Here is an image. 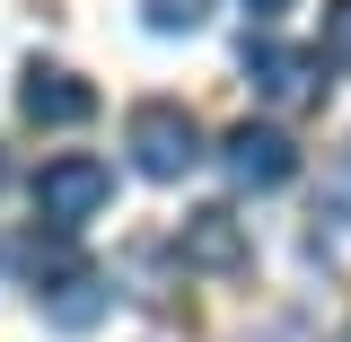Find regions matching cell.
Returning a JSON list of instances; mask_svg holds the SVG:
<instances>
[{
  "mask_svg": "<svg viewBox=\"0 0 351 342\" xmlns=\"http://www.w3.org/2000/svg\"><path fill=\"white\" fill-rule=\"evenodd\" d=\"M106 202H114V167L106 158L71 149V158H44L36 167V228H53V237H80Z\"/></svg>",
  "mask_w": 351,
  "mask_h": 342,
  "instance_id": "cell-1",
  "label": "cell"
},
{
  "mask_svg": "<svg viewBox=\"0 0 351 342\" xmlns=\"http://www.w3.org/2000/svg\"><path fill=\"white\" fill-rule=\"evenodd\" d=\"M123 149H132V167L149 175V184H176L184 167L211 158V149H202V123H193L184 106H167V97H149V106L123 114Z\"/></svg>",
  "mask_w": 351,
  "mask_h": 342,
  "instance_id": "cell-2",
  "label": "cell"
},
{
  "mask_svg": "<svg viewBox=\"0 0 351 342\" xmlns=\"http://www.w3.org/2000/svg\"><path fill=\"white\" fill-rule=\"evenodd\" d=\"M219 167H228L237 193H281V184L299 175V149H290L281 123H228L219 132Z\"/></svg>",
  "mask_w": 351,
  "mask_h": 342,
  "instance_id": "cell-3",
  "label": "cell"
},
{
  "mask_svg": "<svg viewBox=\"0 0 351 342\" xmlns=\"http://www.w3.org/2000/svg\"><path fill=\"white\" fill-rule=\"evenodd\" d=\"M246 88L290 114V106H316L325 97V62L299 53V44H281V36H246Z\"/></svg>",
  "mask_w": 351,
  "mask_h": 342,
  "instance_id": "cell-4",
  "label": "cell"
},
{
  "mask_svg": "<svg viewBox=\"0 0 351 342\" xmlns=\"http://www.w3.org/2000/svg\"><path fill=\"white\" fill-rule=\"evenodd\" d=\"M18 106H27V123L71 132V123H88V114H97V88H88V80H71L62 62H36V71L18 80Z\"/></svg>",
  "mask_w": 351,
  "mask_h": 342,
  "instance_id": "cell-5",
  "label": "cell"
},
{
  "mask_svg": "<svg viewBox=\"0 0 351 342\" xmlns=\"http://www.w3.org/2000/svg\"><path fill=\"white\" fill-rule=\"evenodd\" d=\"M176 255L193 263V272H237L246 263V228H237V211H184V228H176Z\"/></svg>",
  "mask_w": 351,
  "mask_h": 342,
  "instance_id": "cell-6",
  "label": "cell"
},
{
  "mask_svg": "<svg viewBox=\"0 0 351 342\" xmlns=\"http://www.w3.org/2000/svg\"><path fill=\"white\" fill-rule=\"evenodd\" d=\"M18 272L36 281V299H44V290H62V281H80L88 263H80V246H71V237H53V228H36V237L18 246Z\"/></svg>",
  "mask_w": 351,
  "mask_h": 342,
  "instance_id": "cell-7",
  "label": "cell"
},
{
  "mask_svg": "<svg viewBox=\"0 0 351 342\" xmlns=\"http://www.w3.org/2000/svg\"><path fill=\"white\" fill-rule=\"evenodd\" d=\"M44 316H53V325H62V334H88V325H97V316H106V272H97V263H88L80 281H62V290H44Z\"/></svg>",
  "mask_w": 351,
  "mask_h": 342,
  "instance_id": "cell-8",
  "label": "cell"
},
{
  "mask_svg": "<svg viewBox=\"0 0 351 342\" xmlns=\"http://www.w3.org/2000/svg\"><path fill=\"white\" fill-rule=\"evenodd\" d=\"M316 62H325V71H351V0L325 9V44H316Z\"/></svg>",
  "mask_w": 351,
  "mask_h": 342,
  "instance_id": "cell-9",
  "label": "cell"
},
{
  "mask_svg": "<svg viewBox=\"0 0 351 342\" xmlns=\"http://www.w3.org/2000/svg\"><path fill=\"white\" fill-rule=\"evenodd\" d=\"M141 18H149L158 36H193V27H202V0H141Z\"/></svg>",
  "mask_w": 351,
  "mask_h": 342,
  "instance_id": "cell-10",
  "label": "cell"
},
{
  "mask_svg": "<svg viewBox=\"0 0 351 342\" xmlns=\"http://www.w3.org/2000/svg\"><path fill=\"white\" fill-rule=\"evenodd\" d=\"M246 9H255V18H281V9H290V0H246Z\"/></svg>",
  "mask_w": 351,
  "mask_h": 342,
  "instance_id": "cell-11",
  "label": "cell"
},
{
  "mask_svg": "<svg viewBox=\"0 0 351 342\" xmlns=\"http://www.w3.org/2000/svg\"><path fill=\"white\" fill-rule=\"evenodd\" d=\"M263 342H307V334H299V325H272V334H263Z\"/></svg>",
  "mask_w": 351,
  "mask_h": 342,
  "instance_id": "cell-12",
  "label": "cell"
},
{
  "mask_svg": "<svg viewBox=\"0 0 351 342\" xmlns=\"http://www.w3.org/2000/svg\"><path fill=\"white\" fill-rule=\"evenodd\" d=\"M0 175H9V158H0Z\"/></svg>",
  "mask_w": 351,
  "mask_h": 342,
  "instance_id": "cell-13",
  "label": "cell"
}]
</instances>
